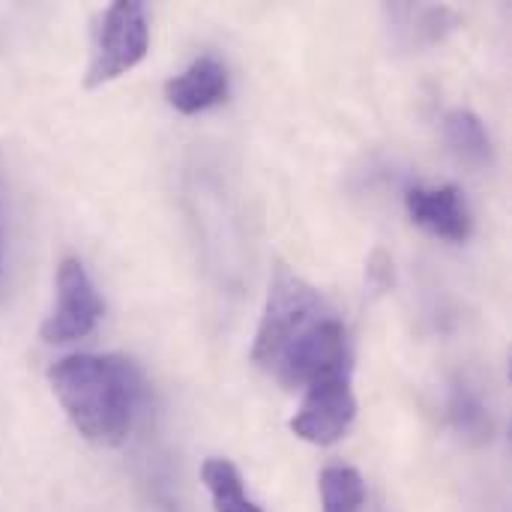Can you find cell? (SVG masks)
I'll use <instances>...</instances> for the list:
<instances>
[{
	"label": "cell",
	"instance_id": "1",
	"mask_svg": "<svg viewBox=\"0 0 512 512\" xmlns=\"http://www.w3.org/2000/svg\"><path fill=\"white\" fill-rule=\"evenodd\" d=\"M252 360L282 387H309L330 375H351L354 354L339 312L297 276L276 264Z\"/></svg>",
	"mask_w": 512,
	"mask_h": 512
},
{
	"label": "cell",
	"instance_id": "2",
	"mask_svg": "<svg viewBox=\"0 0 512 512\" xmlns=\"http://www.w3.org/2000/svg\"><path fill=\"white\" fill-rule=\"evenodd\" d=\"M48 384L69 423L96 447H117L132 429L141 372L114 354H72L48 369Z\"/></svg>",
	"mask_w": 512,
	"mask_h": 512
},
{
	"label": "cell",
	"instance_id": "3",
	"mask_svg": "<svg viewBox=\"0 0 512 512\" xmlns=\"http://www.w3.org/2000/svg\"><path fill=\"white\" fill-rule=\"evenodd\" d=\"M150 48V27L147 12L138 0H120L111 3L96 27L93 39V57L84 75V87H102L129 69H135Z\"/></svg>",
	"mask_w": 512,
	"mask_h": 512
},
{
	"label": "cell",
	"instance_id": "4",
	"mask_svg": "<svg viewBox=\"0 0 512 512\" xmlns=\"http://www.w3.org/2000/svg\"><path fill=\"white\" fill-rule=\"evenodd\" d=\"M102 318V300L78 258H63L57 267V303L42 321L39 336L48 345H66L90 336Z\"/></svg>",
	"mask_w": 512,
	"mask_h": 512
},
{
	"label": "cell",
	"instance_id": "5",
	"mask_svg": "<svg viewBox=\"0 0 512 512\" xmlns=\"http://www.w3.org/2000/svg\"><path fill=\"white\" fill-rule=\"evenodd\" d=\"M357 417L351 375H330L306 387V399L291 420V432L315 447L339 444Z\"/></svg>",
	"mask_w": 512,
	"mask_h": 512
},
{
	"label": "cell",
	"instance_id": "6",
	"mask_svg": "<svg viewBox=\"0 0 512 512\" xmlns=\"http://www.w3.org/2000/svg\"><path fill=\"white\" fill-rule=\"evenodd\" d=\"M405 207L414 225H420L426 234L450 240V243H465L471 237L474 219L465 201V192L459 186H411L405 195Z\"/></svg>",
	"mask_w": 512,
	"mask_h": 512
},
{
	"label": "cell",
	"instance_id": "7",
	"mask_svg": "<svg viewBox=\"0 0 512 512\" xmlns=\"http://www.w3.org/2000/svg\"><path fill=\"white\" fill-rule=\"evenodd\" d=\"M165 99L180 114H198L228 99V69L204 54L189 69L165 81Z\"/></svg>",
	"mask_w": 512,
	"mask_h": 512
},
{
	"label": "cell",
	"instance_id": "8",
	"mask_svg": "<svg viewBox=\"0 0 512 512\" xmlns=\"http://www.w3.org/2000/svg\"><path fill=\"white\" fill-rule=\"evenodd\" d=\"M201 480L210 492V501H213L216 512H264L246 495V483H243L234 462L207 459L201 465Z\"/></svg>",
	"mask_w": 512,
	"mask_h": 512
},
{
	"label": "cell",
	"instance_id": "9",
	"mask_svg": "<svg viewBox=\"0 0 512 512\" xmlns=\"http://www.w3.org/2000/svg\"><path fill=\"white\" fill-rule=\"evenodd\" d=\"M444 141L450 150L471 165H486L492 159V141L483 120L468 108H453L444 117Z\"/></svg>",
	"mask_w": 512,
	"mask_h": 512
},
{
	"label": "cell",
	"instance_id": "10",
	"mask_svg": "<svg viewBox=\"0 0 512 512\" xmlns=\"http://www.w3.org/2000/svg\"><path fill=\"white\" fill-rule=\"evenodd\" d=\"M321 504L324 512L366 510V480L348 465H330L321 471Z\"/></svg>",
	"mask_w": 512,
	"mask_h": 512
},
{
	"label": "cell",
	"instance_id": "11",
	"mask_svg": "<svg viewBox=\"0 0 512 512\" xmlns=\"http://www.w3.org/2000/svg\"><path fill=\"white\" fill-rule=\"evenodd\" d=\"M450 417H453V426L459 432H465L468 438H489L492 432V423H489V414H486V405L480 402L477 393H471L465 384H456L453 387V399H450Z\"/></svg>",
	"mask_w": 512,
	"mask_h": 512
}]
</instances>
